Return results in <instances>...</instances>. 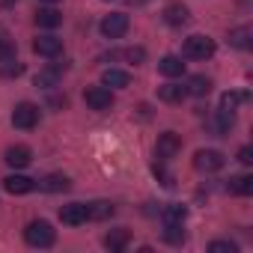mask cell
<instances>
[{"instance_id": "cell-1", "label": "cell", "mask_w": 253, "mask_h": 253, "mask_svg": "<svg viewBox=\"0 0 253 253\" xmlns=\"http://www.w3.org/2000/svg\"><path fill=\"white\" fill-rule=\"evenodd\" d=\"M24 238L30 247H51L57 241V232L48 220H30L27 229H24Z\"/></svg>"}, {"instance_id": "cell-2", "label": "cell", "mask_w": 253, "mask_h": 253, "mask_svg": "<svg viewBox=\"0 0 253 253\" xmlns=\"http://www.w3.org/2000/svg\"><path fill=\"white\" fill-rule=\"evenodd\" d=\"M182 54L188 57V60H209L211 54H214V39H209V36H188L185 39V48H182Z\"/></svg>"}, {"instance_id": "cell-3", "label": "cell", "mask_w": 253, "mask_h": 253, "mask_svg": "<svg viewBox=\"0 0 253 253\" xmlns=\"http://www.w3.org/2000/svg\"><path fill=\"white\" fill-rule=\"evenodd\" d=\"M12 125H15V128H21V131L36 128V125H39V107L30 104V101L15 104V110H12Z\"/></svg>"}, {"instance_id": "cell-4", "label": "cell", "mask_w": 253, "mask_h": 253, "mask_svg": "<svg viewBox=\"0 0 253 253\" xmlns=\"http://www.w3.org/2000/svg\"><path fill=\"white\" fill-rule=\"evenodd\" d=\"M98 30H101L104 39H122L125 33H128V15H125V12H110V15L101 18Z\"/></svg>"}, {"instance_id": "cell-5", "label": "cell", "mask_w": 253, "mask_h": 253, "mask_svg": "<svg viewBox=\"0 0 253 253\" xmlns=\"http://www.w3.org/2000/svg\"><path fill=\"white\" fill-rule=\"evenodd\" d=\"M179 149H182V137L176 131H164L158 137V143H155V158L158 161H170V158L179 155Z\"/></svg>"}, {"instance_id": "cell-6", "label": "cell", "mask_w": 253, "mask_h": 253, "mask_svg": "<svg viewBox=\"0 0 253 253\" xmlns=\"http://www.w3.org/2000/svg\"><path fill=\"white\" fill-rule=\"evenodd\" d=\"M194 164H197V170H203V173H217V170H223L226 158H223V152H217V149H200L197 158H194Z\"/></svg>"}, {"instance_id": "cell-7", "label": "cell", "mask_w": 253, "mask_h": 253, "mask_svg": "<svg viewBox=\"0 0 253 253\" xmlns=\"http://www.w3.org/2000/svg\"><path fill=\"white\" fill-rule=\"evenodd\" d=\"M84 101L92 107V110H110V104H113V92H110V86H89L86 92H84Z\"/></svg>"}, {"instance_id": "cell-8", "label": "cell", "mask_w": 253, "mask_h": 253, "mask_svg": "<svg viewBox=\"0 0 253 253\" xmlns=\"http://www.w3.org/2000/svg\"><path fill=\"white\" fill-rule=\"evenodd\" d=\"M33 51H36L39 57L54 60V57L63 54V39H57V36H39V39L33 42Z\"/></svg>"}, {"instance_id": "cell-9", "label": "cell", "mask_w": 253, "mask_h": 253, "mask_svg": "<svg viewBox=\"0 0 253 253\" xmlns=\"http://www.w3.org/2000/svg\"><path fill=\"white\" fill-rule=\"evenodd\" d=\"M86 217H89V211H86L84 203H69V206L60 209V220L69 223V226H81V223H86Z\"/></svg>"}, {"instance_id": "cell-10", "label": "cell", "mask_w": 253, "mask_h": 253, "mask_svg": "<svg viewBox=\"0 0 253 253\" xmlns=\"http://www.w3.org/2000/svg\"><path fill=\"white\" fill-rule=\"evenodd\" d=\"M3 188H6L9 194H15V197H21V194H30V191L36 188V182H33L30 176H21V173H12V176H6V179H3Z\"/></svg>"}, {"instance_id": "cell-11", "label": "cell", "mask_w": 253, "mask_h": 253, "mask_svg": "<svg viewBox=\"0 0 253 253\" xmlns=\"http://www.w3.org/2000/svg\"><path fill=\"white\" fill-rule=\"evenodd\" d=\"M232 110H226V107H220L217 113H214V119L209 122V128H211V134L214 137H223V134H229V128H232Z\"/></svg>"}, {"instance_id": "cell-12", "label": "cell", "mask_w": 253, "mask_h": 253, "mask_svg": "<svg viewBox=\"0 0 253 253\" xmlns=\"http://www.w3.org/2000/svg\"><path fill=\"white\" fill-rule=\"evenodd\" d=\"M128 241H131V232H128V229H110V232L104 235V247H107L110 253H122L125 247H128Z\"/></svg>"}, {"instance_id": "cell-13", "label": "cell", "mask_w": 253, "mask_h": 253, "mask_svg": "<svg viewBox=\"0 0 253 253\" xmlns=\"http://www.w3.org/2000/svg\"><path fill=\"white\" fill-rule=\"evenodd\" d=\"M164 21L170 24V27H182V24H188V18H191V12H188V6L185 3H170V6H164Z\"/></svg>"}, {"instance_id": "cell-14", "label": "cell", "mask_w": 253, "mask_h": 253, "mask_svg": "<svg viewBox=\"0 0 253 253\" xmlns=\"http://www.w3.org/2000/svg\"><path fill=\"white\" fill-rule=\"evenodd\" d=\"M158 72H161L164 78H182V75H185V63H182V57H173V54H167V57H161V63H158Z\"/></svg>"}, {"instance_id": "cell-15", "label": "cell", "mask_w": 253, "mask_h": 253, "mask_svg": "<svg viewBox=\"0 0 253 253\" xmlns=\"http://www.w3.org/2000/svg\"><path fill=\"white\" fill-rule=\"evenodd\" d=\"M185 95H188V89L182 84H164V86H158V98L167 101V104H182Z\"/></svg>"}, {"instance_id": "cell-16", "label": "cell", "mask_w": 253, "mask_h": 253, "mask_svg": "<svg viewBox=\"0 0 253 253\" xmlns=\"http://www.w3.org/2000/svg\"><path fill=\"white\" fill-rule=\"evenodd\" d=\"M3 158H6V164H9V167H15V170H21V167H27V164H30V158H33V152H30L27 146H9Z\"/></svg>"}, {"instance_id": "cell-17", "label": "cell", "mask_w": 253, "mask_h": 253, "mask_svg": "<svg viewBox=\"0 0 253 253\" xmlns=\"http://www.w3.org/2000/svg\"><path fill=\"white\" fill-rule=\"evenodd\" d=\"M39 185H42V191H48V194H60V191H69V188H72V179L63 176V173H51V176H45Z\"/></svg>"}, {"instance_id": "cell-18", "label": "cell", "mask_w": 253, "mask_h": 253, "mask_svg": "<svg viewBox=\"0 0 253 253\" xmlns=\"http://www.w3.org/2000/svg\"><path fill=\"white\" fill-rule=\"evenodd\" d=\"M226 191L229 194H235V197H250L253 194V176H232L229 182H226Z\"/></svg>"}, {"instance_id": "cell-19", "label": "cell", "mask_w": 253, "mask_h": 253, "mask_svg": "<svg viewBox=\"0 0 253 253\" xmlns=\"http://www.w3.org/2000/svg\"><path fill=\"white\" fill-rule=\"evenodd\" d=\"M188 95H197V98H203V95H209L211 92V81L206 78V75H194L191 81H188Z\"/></svg>"}, {"instance_id": "cell-20", "label": "cell", "mask_w": 253, "mask_h": 253, "mask_svg": "<svg viewBox=\"0 0 253 253\" xmlns=\"http://www.w3.org/2000/svg\"><path fill=\"white\" fill-rule=\"evenodd\" d=\"M185 217H188V209H185L182 203H170V206H164V211H161V220H164V223H185Z\"/></svg>"}, {"instance_id": "cell-21", "label": "cell", "mask_w": 253, "mask_h": 253, "mask_svg": "<svg viewBox=\"0 0 253 253\" xmlns=\"http://www.w3.org/2000/svg\"><path fill=\"white\" fill-rule=\"evenodd\" d=\"M101 84H104V86H116V89H122V86H128V84H131V78H128V72L107 69V72L101 75Z\"/></svg>"}, {"instance_id": "cell-22", "label": "cell", "mask_w": 253, "mask_h": 253, "mask_svg": "<svg viewBox=\"0 0 253 253\" xmlns=\"http://www.w3.org/2000/svg\"><path fill=\"white\" fill-rule=\"evenodd\" d=\"M250 36H253L250 27H235V30H229V45L238 48V51H247L250 48Z\"/></svg>"}, {"instance_id": "cell-23", "label": "cell", "mask_w": 253, "mask_h": 253, "mask_svg": "<svg viewBox=\"0 0 253 253\" xmlns=\"http://www.w3.org/2000/svg\"><path fill=\"white\" fill-rule=\"evenodd\" d=\"M244 101H250V92L247 89H232V92H223L220 95V107H226V110H235Z\"/></svg>"}, {"instance_id": "cell-24", "label": "cell", "mask_w": 253, "mask_h": 253, "mask_svg": "<svg viewBox=\"0 0 253 253\" xmlns=\"http://www.w3.org/2000/svg\"><path fill=\"white\" fill-rule=\"evenodd\" d=\"M60 21H63V15H60L57 9H39V12H36V24H39V27H45V30L60 27Z\"/></svg>"}, {"instance_id": "cell-25", "label": "cell", "mask_w": 253, "mask_h": 253, "mask_svg": "<svg viewBox=\"0 0 253 253\" xmlns=\"http://www.w3.org/2000/svg\"><path fill=\"white\" fill-rule=\"evenodd\" d=\"M36 86H42V89L60 86V69H57V66H54V69H42V72L36 75Z\"/></svg>"}, {"instance_id": "cell-26", "label": "cell", "mask_w": 253, "mask_h": 253, "mask_svg": "<svg viewBox=\"0 0 253 253\" xmlns=\"http://www.w3.org/2000/svg\"><path fill=\"white\" fill-rule=\"evenodd\" d=\"M86 211H89V217L92 220H107V217H113V203H107V200H98V203H92V206H86Z\"/></svg>"}, {"instance_id": "cell-27", "label": "cell", "mask_w": 253, "mask_h": 253, "mask_svg": "<svg viewBox=\"0 0 253 253\" xmlns=\"http://www.w3.org/2000/svg\"><path fill=\"white\" fill-rule=\"evenodd\" d=\"M164 241H170V244H182V241H185L182 223H164Z\"/></svg>"}, {"instance_id": "cell-28", "label": "cell", "mask_w": 253, "mask_h": 253, "mask_svg": "<svg viewBox=\"0 0 253 253\" xmlns=\"http://www.w3.org/2000/svg\"><path fill=\"white\" fill-rule=\"evenodd\" d=\"M0 75H3V78H18V75H24V63H18V60L0 63Z\"/></svg>"}, {"instance_id": "cell-29", "label": "cell", "mask_w": 253, "mask_h": 253, "mask_svg": "<svg viewBox=\"0 0 253 253\" xmlns=\"http://www.w3.org/2000/svg\"><path fill=\"white\" fill-rule=\"evenodd\" d=\"M6 60H15V42L0 36V63H6Z\"/></svg>"}, {"instance_id": "cell-30", "label": "cell", "mask_w": 253, "mask_h": 253, "mask_svg": "<svg viewBox=\"0 0 253 253\" xmlns=\"http://www.w3.org/2000/svg\"><path fill=\"white\" fill-rule=\"evenodd\" d=\"M122 57L128 60V63H134V66H140L146 60V51L143 48H128V51H122Z\"/></svg>"}, {"instance_id": "cell-31", "label": "cell", "mask_w": 253, "mask_h": 253, "mask_svg": "<svg viewBox=\"0 0 253 253\" xmlns=\"http://www.w3.org/2000/svg\"><path fill=\"white\" fill-rule=\"evenodd\" d=\"M238 247L232 244V241H211L209 244V253H235Z\"/></svg>"}, {"instance_id": "cell-32", "label": "cell", "mask_w": 253, "mask_h": 253, "mask_svg": "<svg viewBox=\"0 0 253 253\" xmlns=\"http://www.w3.org/2000/svg\"><path fill=\"white\" fill-rule=\"evenodd\" d=\"M238 161H241V164H250V161H253V149H250V146H241V149H238Z\"/></svg>"}, {"instance_id": "cell-33", "label": "cell", "mask_w": 253, "mask_h": 253, "mask_svg": "<svg viewBox=\"0 0 253 253\" xmlns=\"http://www.w3.org/2000/svg\"><path fill=\"white\" fill-rule=\"evenodd\" d=\"M18 3V0H0V6H3V9H9V6H15Z\"/></svg>"}, {"instance_id": "cell-34", "label": "cell", "mask_w": 253, "mask_h": 253, "mask_svg": "<svg viewBox=\"0 0 253 253\" xmlns=\"http://www.w3.org/2000/svg\"><path fill=\"white\" fill-rule=\"evenodd\" d=\"M42 3H57V0H42Z\"/></svg>"}]
</instances>
